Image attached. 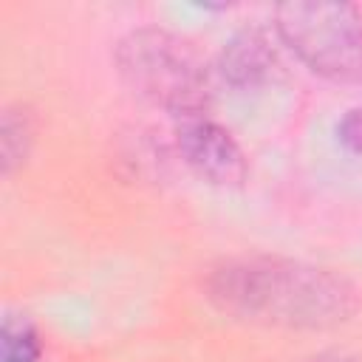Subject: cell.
Wrapping results in <instances>:
<instances>
[{
  "label": "cell",
  "instance_id": "2",
  "mask_svg": "<svg viewBox=\"0 0 362 362\" xmlns=\"http://www.w3.org/2000/svg\"><path fill=\"white\" fill-rule=\"evenodd\" d=\"M122 82L144 102L187 119L201 116L209 102L206 71L198 54L161 28L130 31L116 45Z\"/></svg>",
  "mask_w": 362,
  "mask_h": 362
},
{
  "label": "cell",
  "instance_id": "4",
  "mask_svg": "<svg viewBox=\"0 0 362 362\" xmlns=\"http://www.w3.org/2000/svg\"><path fill=\"white\" fill-rule=\"evenodd\" d=\"M175 139L184 161L198 178L215 187H238L246 178V161L238 141L204 113L181 119Z\"/></svg>",
  "mask_w": 362,
  "mask_h": 362
},
{
  "label": "cell",
  "instance_id": "9",
  "mask_svg": "<svg viewBox=\"0 0 362 362\" xmlns=\"http://www.w3.org/2000/svg\"><path fill=\"white\" fill-rule=\"evenodd\" d=\"M308 362H354L348 354H339V351H322L317 356H311Z\"/></svg>",
  "mask_w": 362,
  "mask_h": 362
},
{
  "label": "cell",
  "instance_id": "5",
  "mask_svg": "<svg viewBox=\"0 0 362 362\" xmlns=\"http://www.w3.org/2000/svg\"><path fill=\"white\" fill-rule=\"evenodd\" d=\"M218 71L232 88H257L274 71V51L260 31H238L223 45L218 57Z\"/></svg>",
  "mask_w": 362,
  "mask_h": 362
},
{
  "label": "cell",
  "instance_id": "6",
  "mask_svg": "<svg viewBox=\"0 0 362 362\" xmlns=\"http://www.w3.org/2000/svg\"><path fill=\"white\" fill-rule=\"evenodd\" d=\"M34 141V119L28 107L11 105L3 110V124H0V147H3V173L11 175L14 167H20L31 150Z\"/></svg>",
  "mask_w": 362,
  "mask_h": 362
},
{
  "label": "cell",
  "instance_id": "3",
  "mask_svg": "<svg viewBox=\"0 0 362 362\" xmlns=\"http://www.w3.org/2000/svg\"><path fill=\"white\" fill-rule=\"evenodd\" d=\"M277 34L303 65L334 82L362 79V14L351 3L291 0L277 6Z\"/></svg>",
  "mask_w": 362,
  "mask_h": 362
},
{
  "label": "cell",
  "instance_id": "1",
  "mask_svg": "<svg viewBox=\"0 0 362 362\" xmlns=\"http://www.w3.org/2000/svg\"><path fill=\"white\" fill-rule=\"evenodd\" d=\"M206 297L235 320L274 328H334L356 311L345 277L286 257L226 260L212 269Z\"/></svg>",
  "mask_w": 362,
  "mask_h": 362
},
{
  "label": "cell",
  "instance_id": "7",
  "mask_svg": "<svg viewBox=\"0 0 362 362\" xmlns=\"http://www.w3.org/2000/svg\"><path fill=\"white\" fill-rule=\"evenodd\" d=\"M42 354L40 334L23 314H6L0 325V356L3 362H37Z\"/></svg>",
  "mask_w": 362,
  "mask_h": 362
},
{
  "label": "cell",
  "instance_id": "8",
  "mask_svg": "<svg viewBox=\"0 0 362 362\" xmlns=\"http://www.w3.org/2000/svg\"><path fill=\"white\" fill-rule=\"evenodd\" d=\"M337 136L351 153H362V107H354L342 116V122L337 127Z\"/></svg>",
  "mask_w": 362,
  "mask_h": 362
}]
</instances>
